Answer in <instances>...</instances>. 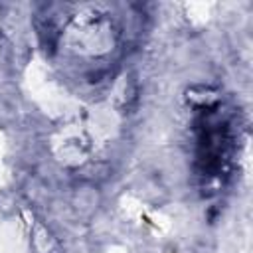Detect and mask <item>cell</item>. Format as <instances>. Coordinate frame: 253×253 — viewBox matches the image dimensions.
Listing matches in <instances>:
<instances>
[{"mask_svg":"<svg viewBox=\"0 0 253 253\" xmlns=\"http://www.w3.org/2000/svg\"><path fill=\"white\" fill-rule=\"evenodd\" d=\"M194 121L196 170L204 186H223L231 176L233 160L239 150V126L235 115L215 97H202Z\"/></svg>","mask_w":253,"mask_h":253,"instance_id":"6da1fadb","label":"cell"},{"mask_svg":"<svg viewBox=\"0 0 253 253\" xmlns=\"http://www.w3.org/2000/svg\"><path fill=\"white\" fill-rule=\"evenodd\" d=\"M55 47L63 45L65 55L73 59H99L117 45V30L107 14L85 12L71 14L57 26Z\"/></svg>","mask_w":253,"mask_h":253,"instance_id":"7a4b0ae2","label":"cell"}]
</instances>
